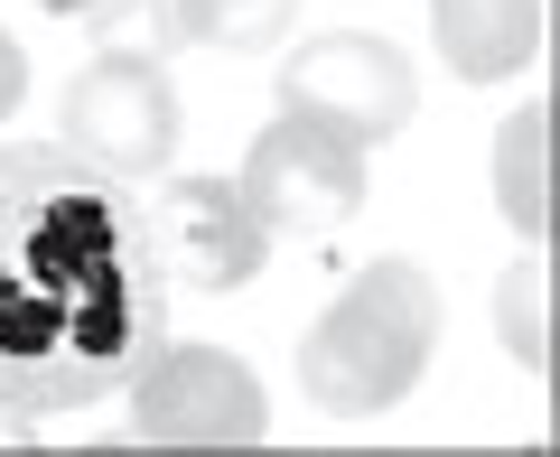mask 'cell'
<instances>
[{"mask_svg":"<svg viewBox=\"0 0 560 457\" xmlns=\"http://www.w3.org/2000/svg\"><path fill=\"white\" fill-rule=\"evenodd\" d=\"M160 337V261L113 178L57 160L0 168V420L75 411Z\"/></svg>","mask_w":560,"mask_h":457,"instance_id":"obj_1","label":"cell"},{"mask_svg":"<svg viewBox=\"0 0 560 457\" xmlns=\"http://www.w3.org/2000/svg\"><path fill=\"white\" fill-rule=\"evenodd\" d=\"M440 355V280L420 261H364L318 327L300 337V392L327 420H374Z\"/></svg>","mask_w":560,"mask_h":457,"instance_id":"obj_2","label":"cell"},{"mask_svg":"<svg viewBox=\"0 0 560 457\" xmlns=\"http://www.w3.org/2000/svg\"><path fill=\"white\" fill-rule=\"evenodd\" d=\"M280 113L374 150V140H393L420 113V84H411V57L393 38H374V28H327V38H308L300 57L280 66Z\"/></svg>","mask_w":560,"mask_h":457,"instance_id":"obj_3","label":"cell"},{"mask_svg":"<svg viewBox=\"0 0 560 457\" xmlns=\"http://www.w3.org/2000/svg\"><path fill=\"white\" fill-rule=\"evenodd\" d=\"M57 150L94 178H160L178 150V94L140 57H94L57 103Z\"/></svg>","mask_w":560,"mask_h":457,"instance_id":"obj_4","label":"cell"},{"mask_svg":"<svg viewBox=\"0 0 560 457\" xmlns=\"http://www.w3.org/2000/svg\"><path fill=\"white\" fill-rule=\"evenodd\" d=\"M131 430L150 448H261L271 401H261L253 364L224 345H160L131 383Z\"/></svg>","mask_w":560,"mask_h":457,"instance_id":"obj_5","label":"cell"},{"mask_svg":"<svg viewBox=\"0 0 560 457\" xmlns=\"http://www.w3.org/2000/svg\"><path fill=\"white\" fill-rule=\"evenodd\" d=\"M243 206H253L271 234H337V224L364 215V150L318 121H290L271 113L261 140L243 150Z\"/></svg>","mask_w":560,"mask_h":457,"instance_id":"obj_6","label":"cell"},{"mask_svg":"<svg viewBox=\"0 0 560 457\" xmlns=\"http://www.w3.org/2000/svg\"><path fill=\"white\" fill-rule=\"evenodd\" d=\"M140 234H150L160 280H178V290H243L271 253V224L243 206L234 178H178L140 215Z\"/></svg>","mask_w":560,"mask_h":457,"instance_id":"obj_7","label":"cell"},{"mask_svg":"<svg viewBox=\"0 0 560 457\" xmlns=\"http://www.w3.org/2000/svg\"><path fill=\"white\" fill-rule=\"evenodd\" d=\"M430 38L467 84H504L541 47V0H430Z\"/></svg>","mask_w":560,"mask_h":457,"instance_id":"obj_8","label":"cell"},{"mask_svg":"<svg viewBox=\"0 0 560 457\" xmlns=\"http://www.w3.org/2000/svg\"><path fill=\"white\" fill-rule=\"evenodd\" d=\"M541 131H551L541 103H523V113L495 131V206H504V224H514L523 243L551 234V206H541Z\"/></svg>","mask_w":560,"mask_h":457,"instance_id":"obj_9","label":"cell"},{"mask_svg":"<svg viewBox=\"0 0 560 457\" xmlns=\"http://www.w3.org/2000/svg\"><path fill=\"white\" fill-rule=\"evenodd\" d=\"M178 10V38L224 47V57H261L280 28L300 20V0H168Z\"/></svg>","mask_w":560,"mask_h":457,"instance_id":"obj_10","label":"cell"},{"mask_svg":"<svg viewBox=\"0 0 560 457\" xmlns=\"http://www.w3.org/2000/svg\"><path fill=\"white\" fill-rule=\"evenodd\" d=\"M541 308H551V271H541V243H533V253L495 280V327H504V345H514L523 374L551 364V327H541Z\"/></svg>","mask_w":560,"mask_h":457,"instance_id":"obj_11","label":"cell"},{"mask_svg":"<svg viewBox=\"0 0 560 457\" xmlns=\"http://www.w3.org/2000/svg\"><path fill=\"white\" fill-rule=\"evenodd\" d=\"M75 20L94 28V57L160 66L168 47H178V10H168V0H94V10H75Z\"/></svg>","mask_w":560,"mask_h":457,"instance_id":"obj_12","label":"cell"},{"mask_svg":"<svg viewBox=\"0 0 560 457\" xmlns=\"http://www.w3.org/2000/svg\"><path fill=\"white\" fill-rule=\"evenodd\" d=\"M20 94H28V57H20V38L0 28V121L20 113Z\"/></svg>","mask_w":560,"mask_h":457,"instance_id":"obj_13","label":"cell"},{"mask_svg":"<svg viewBox=\"0 0 560 457\" xmlns=\"http://www.w3.org/2000/svg\"><path fill=\"white\" fill-rule=\"evenodd\" d=\"M38 10H57V20H75V10H94V0H38Z\"/></svg>","mask_w":560,"mask_h":457,"instance_id":"obj_14","label":"cell"}]
</instances>
